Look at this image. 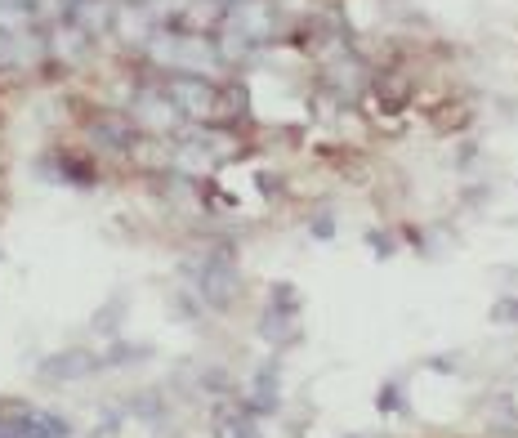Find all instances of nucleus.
Listing matches in <instances>:
<instances>
[{
	"mask_svg": "<svg viewBox=\"0 0 518 438\" xmlns=\"http://www.w3.org/2000/svg\"><path fill=\"white\" fill-rule=\"evenodd\" d=\"M219 438H255L251 434V421H246V416L224 412V416H219Z\"/></svg>",
	"mask_w": 518,
	"mask_h": 438,
	"instance_id": "nucleus-1",
	"label": "nucleus"
},
{
	"mask_svg": "<svg viewBox=\"0 0 518 438\" xmlns=\"http://www.w3.org/2000/svg\"><path fill=\"white\" fill-rule=\"evenodd\" d=\"M45 371L50 376H81V371H90V363H50Z\"/></svg>",
	"mask_w": 518,
	"mask_h": 438,
	"instance_id": "nucleus-2",
	"label": "nucleus"
},
{
	"mask_svg": "<svg viewBox=\"0 0 518 438\" xmlns=\"http://www.w3.org/2000/svg\"><path fill=\"white\" fill-rule=\"evenodd\" d=\"M496 318H501V322L505 318H518V304H501V309H496Z\"/></svg>",
	"mask_w": 518,
	"mask_h": 438,
	"instance_id": "nucleus-3",
	"label": "nucleus"
}]
</instances>
